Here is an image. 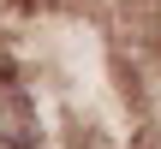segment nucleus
<instances>
[{
  "label": "nucleus",
  "instance_id": "2",
  "mask_svg": "<svg viewBox=\"0 0 161 149\" xmlns=\"http://www.w3.org/2000/svg\"><path fill=\"white\" fill-rule=\"evenodd\" d=\"M18 6H48V0H18Z\"/></svg>",
  "mask_w": 161,
  "mask_h": 149
},
{
  "label": "nucleus",
  "instance_id": "1",
  "mask_svg": "<svg viewBox=\"0 0 161 149\" xmlns=\"http://www.w3.org/2000/svg\"><path fill=\"white\" fill-rule=\"evenodd\" d=\"M0 149H42V113L36 96L0 72Z\"/></svg>",
  "mask_w": 161,
  "mask_h": 149
}]
</instances>
